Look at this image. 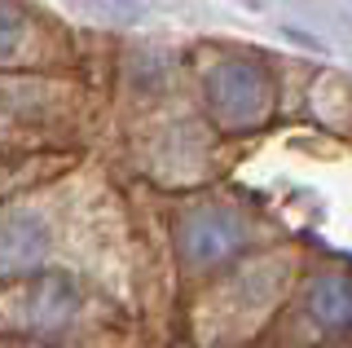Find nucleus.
Wrapping results in <instances>:
<instances>
[{
    "mask_svg": "<svg viewBox=\"0 0 352 348\" xmlns=\"http://www.w3.org/2000/svg\"><path fill=\"white\" fill-rule=\"evenodd\" d=\"M278 102V84L264 62L251 58H220L207 71V106L220 119V128H256L269 119Z\"/></svg>",
    "mask_w": 352,
    "mask_h": 348,
    "instance_id": "obj_1",
    "label": "nucleus"
},
{
    "mask_svg": "<svg viewBox=\"0 0 352 348\" xmlns=\"http://www.w3.org/2000/svg\"><path fill=\"white\" fill-rule=\"evenodd\" d=\"M75 282L62 274H31L0 291V322L18 331H62L75 318Z\"/></svg>",
    "mask_w": 352,
    "mask_h": 348,
    "instance_id": "obj_2",
    "label": "nucleus"
},
{
    "mask_svg": "<svg viewBox=\"0 0 352 348\" xmlns=\"http://www.w3.org/2000/svg\"><path fill=\"white\" fill-rule=\"evenodd\" d=\"M176 247L190 265H220L247 247V221L225 203H198L176 225Z\"/></svg>",
    "mask_w": 352,
    "mask_h": 348,
    "instance_id": "obj_3",
    "label": "nucleus"
},
{
    "mask_svg": "<svg viewBox=\"0 0 352 348\" xmlns=\"http://www.w3.org/2000/svg\"><path fill=\"white\" fill-rule=\"evenodd\" d=\"M49 230L36 212H0V278H18L44 260Z\"/></svg>",
    "mask_w": 352,
    "mask_h": 348,
    "instance_id": "obj_4",
    "label": "nucleus"
},
{
    "mask_svg": "<svg viewBox=\"0 0 352 348\" xmlns=\"http://www.w3.org/2000/svg\"><path fill=\"white\" fill-rule=\"evenodd\" d=\"M308 318L326 335H352V274H317L308 282Z\"/></svg>",
    "mask_w": 352,
    "mask_h": 348,
    "instance_id": "obj_5",
    "label": "nucleus"
},
{
    "mask_svg": "<svg viewBox=\"0 0 352 348\" xmlns=\"http://www.w3.org/2000/svg\"><path fill=\"white\" fill-rule=\"evenodd\" d=\"M22 36H27V14H22L14 0H0V62L18 53Z\"/></svg>",
    "mask_w": 352,
    "mask_h": 348,
    "instance_id": "obj_6",
    "label": "nucleus"
}]
</instances>
